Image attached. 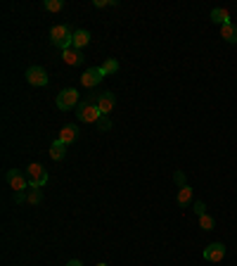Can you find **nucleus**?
<instances>
[{"mask_svg": "<svg viewBox=\"0 0 237 266\" xmlns=\"http://www.w3.org/2000/svg\"><path fill=\"white\" fill-rule=\"evenodd\" d=\"M76 114H78V121H83V124H98L102 117L100 110H98V93L90 95V98H86L83 102H78Z\"/></svg>", "mask_w": 237, "mask_h": 266, "instance_id": "f257e3e1", "label": "nucleus"}, {"mask_svg": "<svg viewBox=\"0 0 237 266\" xmlns=\"http://www.w3.org/2000/svg\"><path fill=\"white\" fill-rule=\"evenodd\" d=\"M72 38H74V31L66 27V24H55V27L50 29V41H52V46L62 48V50L72 48Z\"/></svg>", "mask_w": 237, "mask_h": 266, "instance_id": "f03ea898", "label": "nucleus"}, {"mask_svg": "<svg viewBox=\"0 0 237 266\" xmlns=\"http://www.w3.org/2000/svg\"><path fill=\"white\" fill-rule=\"evenodd\" d=\"M5 181H8V185L14 193L28 190V176H24V171H19V169H10L8 174H5Z\"/></svg>", "mask_w": 237, "mask_h": 266, "instance_id": "7ed1b4c3", "label": "nucleus"}, {"mask_svg": "<svg viewBox=\"0 0 237 266\" xmlns=\"http://www.w3.org/2000/svg\"><path fill=\"white\" fill-rule=\"evenodd\" d=\"M26 176H28V188H43L48 183V171L43 164H28Z\"/></svg>", "mask_w": 237, "mask_h": 266, "instance_id": "20e7f679", "label": "nucleus"}, {"mask_svg": "<svg viewBox=\"0 0 237 266\" xmlns=\"http://www.w3.org/2000/svg\"><path fill=\"white\" fill-rule=\"evenodd\" d=\"M55 102H57V110H62V112L72 110V107L78 105V91H76V88H64V91L57 95Z\"/></svg>", "mask_w": 237, "mask_h": 266, "instance_id": "39448f33", "label": "nucleus"}, {"mask_svg": "<svg viewBox=\"0 0 237 266\" xmlns=\"http://www.w3.org/2000/svg\"><path fill=\"white\" fill-rule=\"evenodd\" d=\"M114 107H116V95H114V93L112 91L98 93V110H100L102 117H110Z\"/></svg>", "mask_w": 237, "mask_h": 266, "instance_id": "423d86ee", "label": "nucleus"}, {"mask_svg": "<svg viewBox=\"0 0 237 266\" xmlns=\"http://www.w3.org/2000/svg\"><path fill=\"white\" fill-rule=\"evenodd\" d=\"M26 81L31 83V86H38V88H43V86H48V72L43 69V67H28L26 69Z\"/></svg>", "mask_w": 237, "mask_h": 266, "instance_id": "0eeeda50", "label": "nucleus"}, {"mask_svg": "<svg viewBox=\"0 0 237 266\" xmlns=\"http://www.w3.org/2000/svg\"><path fill=\"white\" fill-rule=\"evenodd\" d=\"M102 79H104V74H102L100 67H90L88 72H83L81 76V83L86 86V88H95V86H100Z\"/></svg>", "mask_w": 237, "mask_h": 266, "instance_id": "6e6552de", "label": "nucleus"}, {"mask_svg": "<svg viewBox=\"0 0 237 266\" xmlns=\"http://www.w3.org/2000/svg\"><path fill=\"white\" fill-rule=\"evenodd\" d=\"M223 257H226V245L223 242H211L209 247H204V259L206 261L218 264V261H223Z\"/></svg>", "mask_w": 237, "mask_h": 266, "instance_id": "1a4fd4ad", "label": "nucleus"}, {"mask_svg": "<svg viewBox=\"0 0 237 266\" xmlns=\"http://www.w3.org/2000/svg\"><path fill=\"white\" fill-rule=\"evenodd\" d=\"M88 43H90V34H88L86 29H76V31H74V38H72V48L83 50Z\"/></svg>", "mask_w": 237, "mask_h": 266, "instance_id": "9d476101", "label": "nucleus"}, {"mask_svg": "<svg viewBox=\"0 0 237 266\" xmlns=\"http://www.w3.org/2000/svg\"><path fill=\"white\" fill-rule=\"evenodd\" d=\"M62 60L66 62V65L76 67V65H81L83 62V53L81 50H76V48H66V50H62Z\"/></svg>", "mask_w": 237, "mask_h": 266, "instance_id": "9b49d317", "label": "nucleus"}, {"mask_svg": "<svg viewBox=\"0 0 237 266\" xmlns=\"http://www.w3.org/2000/svg\"><path fill=\"white\" fill-rule=\"evenodd\" d=\"M76 138H78V129H76L74 124H69V126H64V129L60 131L57 140H60V143H64V145H69V143H74Z\"/></svg>", "mask_w": 237, "mask_h": 266, "instance_id": "f8f14e48", "label": "nucleus"}, {"mask_svg": "<svg viewBox=\"0 0 237 266\" xmlns=\"http://www.w3.org/2000/svg\"><path fill=\"white\" fill-rule=\"evenodd\" d=\"M220 38H223V41H228V43H237V27L232 24V22L220 27Z\"/></svg>", "mask_w": 237, "mask_h": 266, "instance_id": "ddd939ff", "label": "nucleus"}, {"mask_svg": "<svg viewBox=\"0 0 237 266\" xmlns=\"http://www.w3.org/2000/svg\"><path fill=\"white\" fill-rule=\"evenodd\" d=\"M211 22H216V24H230V12L228 10H223V8H216V10H211Z\"/></svg>", "mask_w": 237, "mask_h": 266, "instance_id": "4468645a", "label": "nucleus"}, {"mask_svg": "<svg viewBox=\"0 0 237 266\" xmlns=\"http://www.w3.org/2000/svg\"><path fill=\"white\" fill-rule=\"evenodd\" d=\"M40 200H43V190H40V188H28V190H24V202H28V204H40Z\"/></svg>", "mask_w": 237, "mask_h": 266, "instance_id": "2eb2a0df", "label": "nucleus"}, {"mask_svg": "<svg viewBox=\"0 0 237 266\" xmlns=\"http://www.w3.org/2000/svg\"><path fill=\"white\" fill-rule=\"evenodd\" d=\"M50 157H52L55 162H62L64 157H66V145H64V143H60V140H55V143H52V147H50Z\"/></svg>", "mask_w": 237, "mask_h": 266, "instance_id": "dca6fc26", "label": "nucleus"}, {"mask_svg": "<svg viewBox=\"0 0 237 266\" xmlns=\"http://www.w3.org/2000/svg\"><path fill=\"white\" fill-rule=\"evenodd\" d=\"M100 69H102V74H104V76H112V74L118 72V62L114 60V57H107V60L100 65Z\"/></svg>", "mask_w": 237, "mask_h": 266, "instance_id": "f3484780", "label": "nucleus"}, {"mask_svg": "<svg viewBox=\"0 0 237 266\" xmlns=\"http://www.w3.org/2000/svg\"><path fill=\"white\" fill-rule=\"evenodd\" d=\"M190 202H192V188L190 185H182L180 190H178V204H180V207H188Z\"/></svg>", "mask_w": 237, "mask_h": 266, "instance_id": "a211bd4d", "label": "nucleus"}, {"mask_svg": "<svg viewBox=\"0 0 237 266\" xmlns=\"http://www.w3.org/2000/svg\"><path fill=\"white\" fill-rule=\"evenodd\" d=\"M200 228H204V230H214V228H216V221H214V216H209V214H202V216H200Z\"/></svg>", "mask_w": 237, "mask_h": 266, "instance_id": "6ab92c4d", "label": "nucleus"}, {"mask_svg": "<svg viewBox=\"0 0 237 266\" xmlns=\"http://www.w3.org/2000/svg\"><path fill=\"white\" fill-rule=\"evenodd\" d=\"M43 8H46L48 12H60V10L64 8V0H46Z\"/></svg>", "mask_w": 237, "mask_h": 266, "instance_id": "aec40b11", "label": "nucleus"}, {"mask_svg": "<svg viewBox=\"0 0 237 266\" xmlns=\"http://www.w3.org/2000/svg\"><path fill=\"white\" fill-rule=\"evenodd\" d=\"M95 126H98V131L107 133V131H112V119H110V117H100V121H98Z\"/></svg>", "mask_w": 237, "mask_h": 266, "instance_id": "412c9836", "label": "nucleus"}, {"mask_svg": "<svg viewBox=\"0 0 237 266\" xmlns=\"http://www.w3.org/2000/svg\"><path fill=\"white\" fill-rule=\"evenodd\" d=\"M194 214H197V216L206 214V204H204V202H194Z\"/></svg>", "mask_w": 237, "mask_h": 266, "instance_id": "4be33fe9", "label": "nucleus"}, {"mask_svg": "<svg viewBox=\"0 0 237 266\" xmlns=\"http://www.w3.org/2000/svg\"><path fill=\"white\" fill-rule=\"evenodd\" d=\"M107 5H116V0H95V8H107Z\"/></svg>", "mask_w": 237, "mask_h": 266, "instance_id": "5701e85b", "label": "nucleus"}, {"mask_svg": "<svg viewBox=\"0 0 237 266\" xmlns=\"http://www.w3.org/2000/svg\"><path fill=\"white\" fill-rule=\"evenodd\" d=\"M176 183L180 185V188H182V185H188V183H185V174H182V171H176Z\"/></svg>", "mask_w": 237, "mask_h": 266, "instance_id": "b1692460", "label": "nucleus"}, {"mask_svg": "<svg viewBox=\"0 0 237 266\" xmlns=\"http://www.w3.org/2000/svg\"><path fill=\"white\" fill-rule=\"evenodd\" d=\"M66 266H83V264H81V261H78V259H72V261H69V264H66Z\"/></svg>", "mask_w": 237, "mask_h": 266, "instance_id": "393cba45", "label": "nucleus"}, {"mask_svg": "<svg viewBox=\"0 0 237 266\" xmlns=\"http://www.w3.org/2000/svg\"><path fill=\"white\" fill-rule=\"evenodd\" d=\"M98 266H107V264H102V261H100V264H98Z\"/></svg>", "mask_w": 237, "mask_h": 266, "instance_id": "a878e982", "label": "nucleus"}]
</instances>
